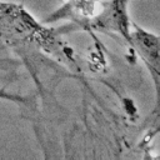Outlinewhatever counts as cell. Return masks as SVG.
I'll return each instance as SVG.
<instances>
[{"mask_svg": "<svg viewBox=\"0 0 160 160\" xmlns=\"http://www.w3.org/2000/svg\"><path fill=\"white\" fill-rule=\"evenodd\" d=\"M132 29H130L129 42L141 56L142 61L148 65L154 81L159 82V38L152 32L146 31L145 29L138 26L136 24H131Z\"/></svg>", "mask_w": 160, "mask_h": 160, "instance_id": "cell-1", "label": "cell"}, {"mask_svg": "<svg viewBox=\"0 0 160 160\" xmlns=\"http://www.w3.org/2000/svg\"><path fill=\"white\" fill-rule=\"evenodd\" d=\"M129 0H111L102 4V9L96 18V25L99 28L119 32L129 41L130 34V19L128 15Z\"/></svg>", "mask_w": 160, "mask_h": 160, "instance_id": "cell-2", "label": "cell"}, {"mask_svg": "<svg viewBox=\"0 0 160 160\" xmlns=\"http://www.w3.org/2000/svg\"><path fill=\"white\" fill-rule=\"evenodd\" d=\"M0 100H10V101H15V102H26L28 98L10 94V92H6L5 90H0Z\"/></svg>", "mask_w": 160, "mask_h": 160, "instance_id": "cell-3", "label": "cell"}]
</instances>
